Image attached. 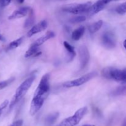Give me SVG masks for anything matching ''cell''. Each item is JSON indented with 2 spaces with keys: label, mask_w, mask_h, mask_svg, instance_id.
Segmentation results:
<instances>
[{
  "label": "cell",
  "mask_w": 126,
  "mask_h": 126,
  "mask_svg": "<svg viewBox=\"0 0 126 126\" xmlns=\"http://www.w3.org/2000/svg\"><path fill=\"white\" fill-rule=\"evenodd\" d=\"M47 27V22L45 20H43L32 27V28L27 33V36L32 37L34 34L44 30Z\"/></svg>",
  "instance_id": "9c48e42d"
},
{
  "label": "cell",
  "mask_w": 126,
  "mask_h": 126,
  "mask_svg": "<svg viewBox=\"0 0 126 126\" xmlns=\"http://www.w3.org/2000/svg\"><path fill=\"white\" fill-rule=\"evenodd\" d=\"M86 20V17L84 16H78L73 17L70 20V22L72 23H78L84 22Z\"/></svg>",
  "instance_id": "44dd1931"
},
{
  "label": "cell",
  "mask_w": 126,
  "mask_h": 126,
  "mask_svg": "<svg viewBox=\"0 0 126 126\" xmlns=\"http://www.w3.org/2000/svg\"><path fill=\"white\" fill-rule=\"evenodd\" d=\"M112 95L113 96H124L126 95V82L122 83L121 85L118 86L113 91Z\"/></svg>",
  "instance_id": "2e32d148"
},
{
  "label": "cell",
  "mask_w": 126,
  "mask_h": 126,
  "mask_svg": "<svg viewBox=\"0 0 126 126\" xmlns=\"http://www.w3.org/2000/svg\"><path fill=\"white\" fill-rule=\"evenodd\" d=\"M82 126H95V125H92V124H85Z\"/></svg>",
  "instance_id": "1f68e13d"
},
{
  "label": "cell",
  "mask_w": 126,
  "mask_h": 126,
  "mask_svg": "<svg viewBox=\"0 0 126 126\" xmlns=\"http://www.w3.org/2000/svg\"><path fill=\"white\" fill-rule=\"evenodd\" d=\"M123 45H124V48H125V49L126 50V39H125V40H124V43H123Z\"/></svg>",
  "instance_id": "4dcf8cb0"
},
{
  "label": "cell",
  "mask_w": 126,
  "mask_h": 126,
  "mask_svg": "<svg viewBox=\"0 0 126 126\" xmlns=\"http://www.w3.org/2000/svg\"><path fill=\"white\" fill-rule=\"evenodd\" d=\"M102 75L108 79L121 83L126 82V68L121 70L114 67L105 68L102 70Z\"/></svg>",
  "instance_id": "3957f363"
},
{
  "label": "cell",
  "mask_w": 126,
  "mask_h": 126,
  "mask_svg": "<svg viewBox=\"0 0 126 126\" xmlns=\"http://www.w3.org/2000/svg\"><path fill=\"white\" fill-rule=\"evenodd\" d=\"M50 91V74L46 73L42 76L34 92L30 109V114L34 116L43 107Z\"/></svg>",
  "instance_id": "6da1fadb"
},
{
  "label": "cell",
  "mask_w": 126,
  "mask_h": 126,
  "mask_svg": "<svg viewBox=\"0 0 126 126\" xmlns=\"http://www.w3.org/2000/svg\"><path fill=\"white\" fill-rule=\"evenodd\" d=\"M41 54V52L39 50V46H35L32 45L29 47V49L27 50L25 54V57L28 58L32 57H36L38 55H39Z\"/></svg>",
  "instance_id": "4fadbf2b"
},
{
  "label": "cell",
  "mask_w": 126,
  "mask_h": 126,
  "mask_svg": "<svg viewBox=\"0 0 126 126\" xmlns=\"http://www.w3.org/2000/svg\"><path fill=\"white\" fill-rule=\"evenodd\" d=\"M116 11L119 14H124L126 13V2L121 4L116 7Z\"/></svg>",
  "instance_id": "7402d4cb"
},
{
  "label": "cell",
  "mask_w": 126,
  "mask_h": 126,
  "mask_svg": "<svg viewBox=\"0 0 126 126\" xmlns=\"http://www.w3.org/2000/svg\"><path fill=\"white\" fill-rule=\"evenodd\" d=\"M102 45L108 49H114L116 46V39L114 33L111 31L106 32L102 34L101 38Z\"/></svg>",
  "instance_id": "52a82bcc"
},
{
  "label": "cell",
  "mask_w": 126,
  "mask_h": 126,
  "mask_svg": "<svg viewBox=\"0 0 126 126\" xmlns=\"http://www.w3.org/2000/svg\"><path fill=\"white\" fill-rule=\"evenodd\" d=\"M102 25H103V21L102 20H98L97 22H94L88 27L89 32L91 34H94L98 32L102 27Z\"/></svg>",
  "instance_id": "e0dca14e"
},
{
  "label": "cell",
  "mask_w": 126,
  "mask_h": 126,
  "mask_svg": "<svg viewBox=\"0 0 126 126\" xmlns=\"http://www.w3.org/2000/svg\"><path fill=\"white\" fill-rule=\"evenodd\" d=\"M121 126H126V118L124 119V121H123Z\"/></svg>",
  "instance_id": "83f0119b"
},
{
  "label": "cell",
  "mask_w": 126,
  "mask_h": 126,
  "mask_svg": "<svg viewBox=\"0 0 126 126\" xmlns=\"http://www.w3.org/2000/svg\"><path fill=\"white\" fill-rule=\"evenodd\" d=\"M105 6L101 3L99 1H97L95 3L91 5V7H89V9L87 12V16L89 17L94 16V15L98 13L101 11H102L105 8Z\"/></svg>",
  "instance_id": "8fae6325"
},
{
  "label": "cell",
  "mask_w": 126,
  "mask_h": 126,
  "mask_svg": "<svg viewBox=\"0 0 126 126\" xmlns=\"http://www.w3.org/2000/svg\"><path fill=\"white\" fill-rule=\"evenodd\" d=\"M9 100H6L4 101V102H2L1 105H0V116H1V114H2V111H3L4 110L5 108L7 107V105H9Z\"/></svg>",
  "instance_id": "cb8c5ba5"
},
{
  "label": "cell",
  "mask_w": 126,
  "mask_h": 126,
  "mask_svg": "<svg viewBox=\"0 0 126 126\" xmlns=\"http://www.w3.org/2000/svg\"><path fill=\"white\" fill-rule=\"evenodd\" d=\"M98 1H99L101 3L103 4V5L106 6V5L108 4V3H110V2H111V1H114V0H98Z\"/></svg>",
  "instance_id": "4316f807"
},
{
  "label": "cell",
  "mask_w": 126,
  "mask_h": 126,
  "mask_svg": "<svg viewBox=\"0 0 126 126\" xmlns=\"http://www.w3.org/2000/svg\"><path fill=\"white\" fill-rule=\"evenodd\" d=\"M59 114L58 113H54L52 114H50L46 118V124L47 125H52L55 122V121L59 117Z\"/></svg>",
  "instance_id": "ffe728a7"
},
{
  "label": "cell",
  "mask_w": 126,
  "mask_h": 126,
  "mask_svg": "<svg viewBox=\"0 0 126 126\" xmlns=\"http://www.w3.org/2000/svg\"><path fill=\"white\" fill-rule=\"evenodd\" d=\"M54 37H55V33H54V32H53L52 31H49L47 33H46V34L42 36L41 37L38 38L37 40H36L32 44L35 46L39 47L43 43H45L46 41H47L49 39H51V38H54Z\"/></svg>",
  "instance_id": "7c38bea8"
},
{
  "label": "cell",
  "mask_w": 126,
  "mask_h": 126,
  "mask_svg": "<svg viewBox=\"0 0 126 126\" xmlns=\"http://www.w3.org/2000/svg\"><path fill=\"white\" fill-rule=\"evenodd\" d=\"M23 38H24L23 37H21V38H18L17 39H16V40L11 42V43L9 44V45L7 46V50H11L18 47L22 44V42H23Z\"/></svg>",
  "instance_id": "d6986e66"
},
{
  "label": "cell",
  "mask_w": 126,
  "mask_h": 126,
  "mask_svg": "<svg viewBox=\"0 0 126 126\" xmlns=\"http://www.w3.org/2000/svg\"><path fill=\"white\" fill-rule=\"evenodd\" d=\"M31 9L28 7H22L14 11L8 17L9 20H14L24 17L29 14Z\"/></svg>",
  "instance_id": "30bf717a"
},
{
  "label": "cell",
  "mask_w": 126,
  "mask_h": 126,
  "mask_svg": "<svg viewBox=\"0 0 126 126\" xmlns=\"http://www.w3.org/2000/svg\"><path fill=\"white\" fill-rule=\"evenodd\" d=\"M85 33V27L84 26H81L78 28L75 29L71 34V38L75 41H78L82 38Z\"/></svg>",
  "instance_id": "9a60e30c"
},
{
  "label": "cell",
  "mask_w": 126,
  "mask_h": 126,
  "mask_svg": "<svg viewBox=\"0 0 126 126\" xmlns=\"http://www.w3.org/2000/svg\"><path fill=\"white\" fill-rule=\"evenodd\" d=\"M4 37L0 34V41H4Z\"/></svg>",
  "instance_id": "f546056e"
},
{
  "label": "cell",
  "mask_w": 126,
  "mask_h": 126,
  "mask_svg": "<svg viewBox=\"0 0 126 126\" xmlns=\"http://www.w3.org/2000/svg\"><path fill=\"white\" fill-rule=\"evenodd\" d=\"M28 14H29V16L26 19L25 22L24 23V27L25 28H30L31 27L33 26V25L34 23V14L33 9H31Z\"/></svg>",
  "instance_id": "ac0fdd59"
},
{
  "label": "cell",
  "mask_w": 126,
  "mask_h": 126,
  "mask_svg": "<svg viewBox=\"0 0 126 126\" xmlns=\"http://www.w3.org/2000/svg\"><path fill=\"white\" fill-rule=\"evenodd\" d=\"M14 80V78H9V79L0 82V90L2 89L7 87L9 84H10L11 82H13Z\"/></svg>",
  "instance_id": "603a6c76"
},
{
  "label": "cell",
  "mask_w": 126,
  "mask_h": 126,
  "mask_svg": "<svg viewBox=\"0 0 126 126\" xmlns=\"http://www.w3.org/2000/svg\"><path fill=\"white\" fill-rule=\"evenodd\" d=\"M22 124H23V120L19 119V120L13 122L12 124H10L9 126H22Z\"/></svg>",
  "instance_id": "484cf974"
},
{
  "label": "cell",
  "mask_w": 126,
  "mask_h": 126,
  "mask_svg": "<svg viewBox=\"0 0 126 126\" xmlns=\"http://www.w3.org/2000/svg\"><path fill=\"white\" fill-rule=\"evenodd\" d=\"M24 1H25V0H16V1H17V2H18V3H19V4L23 3Z\"/></svg>",
  "instance_id": "f1b7e54d"
},
{
  "label": "cell",
  "mask_w": 126,
  "mask_h": 126,
  "mask_svg": "<svg viewBox=\"0 0 126 126\" xmlns=\"http://www.w3.org/2000/svg\"><path fill=\"white\" fill-rule=\"evenodd\" d=\"M34 79H35V76H30L18 86L14 95L12 100L10 102L9 110H11L24 97L28 90L30 88Z\"/></svg>",
  "instance_id": "7a4b0ae2"
},
{
  "label": "cell",
  "mask_w": 126,
  "mask_h": 126,
  "mask_svg": "<svg viewBox=\"0 0 126 126\" xmlns=\"http://www.w3.org/2000/svg\"><path fill=\"white\" fill-rule=\"evenodd\" d=\"M11 0H0V7H6L11 3Z\"/></svg>",
  "instance_id": "d4e9b609"
},
{
  "label": "cell",
  "mask_w": 126,
  "mask_h": 126,
  "mask_svg": "<svg viewBox=\"0 0 126 126\" xmlns=\"http://www.w3.org/2000/svg\"><path fill=\"white\" fill-rule=\"evenodd\" d=\"M114 1H118V0H114Z\"/></svg>",
  "instance_id": "d6a6232c"
},
{
  "label": "cell",
  "mask_w": 126,
  "mask_h": 126,
  "mask_svg": "<svg viewBox=\"0 0 126 126\" xmlns=\"http://www.w3.org/2000/svg\"><path fill=\"white\" fill-rule=\"evenodd\" d=\"M97 75V72H91L89 73H87L86 75H83L82 76H81V77L79 78L78 79H76L65 82L64 84H63V86L64 87H66V88L80 86L81 85L84 84L86 83L88 81H89L90 80H91L94 78Z\"/></svg>",
  "instance_id": "8992f818"
},
{
  "label": "cell",
  "mask_w": 126,
  "mask_h": 126,
  "mask_svg": "<svg viewBox=\"0 0 126 126\" xmlns=\"http://www.w3.org/2000/svg\"><path fill=\"white\" fill-rule=\"evenodd\" d=\"M79 55L81 69H84L87 66L89 61V52L86 46H81L79 48Z\"/></svg>",
  "instance_id": "ba28073f"
},
{
  "label": "cell",
  "mask_w": 126,
  "mask_h": 126,
  "mask_svg": "<svg viewBox=\"0 0 126 126\" xmlns=\"http://www.w3.org/2000/svg\"><path fill=\"white\" fill-rule=\"evenodd\" d=\"M87 112V108L86 107L79 108L75 112L74 115L63 119L57 126H75L79 123Z\"/></svg>",
  "instance_id": "277c9868"
},
{
  "label": "cell",
  "mask_w": 126,
  "mask_h": 126,
  "mask_svg": "<svg viewBox=\"0 0 126 126\" xmlns=\"http://www.w3.org/2000/svg\"><path fill=\"white\" fill-rule=\"evenodd\" d=\"M63 45L65 48L66 49V51H67L68 54L67 61L71 62L74 59L75 55H76V52L75 50V48L67 41H64Z\"/></svg>",
  "instance_id": "5bb4252c"
},
{
  "label": "cell",
  "mask_w": 126,
  "mask_h": 126,
  "mask_svg": "<svg viewBox=\"0 0 126 126\" xmlns=\"http://www.w3.org/2000/svg\"><path fill=\"white\" fill-rule=\"evenodd\" d=\"M91 5H92L91 2L82 4H70L63 6L62 11L73 14H81L87 13Z\"/></svg>",
  "instance_id": "5b68a950"
}]
</instances>
